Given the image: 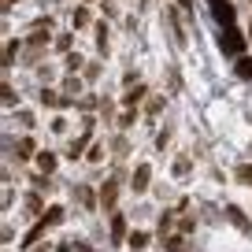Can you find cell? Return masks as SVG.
<instances>
[{
    "mask_svg": "<svg viewBox=\"0 0 252 252\" xmlns=\"http://www.w3.org/2000/svg\"><path fill=\"white\" fill-rule=\"evenodd\" d=\"M60 219H63V212H60V208H48V212L41 215V222H37V226L30 230V234H26V245H33V241H37V237L45 234L48 226H56V222H60Z\"/></svg>",
    "mask_w": 252,
    "mask_h": 252,
    "instance_id": "cell-1",
    "label": "cell"
},
{
    "mask_svg": "<svg viewBox=\"0 0 252 252\" xmlns=\"http://www.w3.org/2000/svg\"><path fill=\"white\" fill-rule=\"evenodd\" d=\"M222 48H226L230 56H241V48H245V37L234 30V26H226V33H222Z\"/></svg>",
    "mask_w": 252,
    "mask_h": 252,
    "instance_id": "cell-2",
    "label": "cell"
},
{
    "mask_svg": "<svg viewBox=\"0 0 252 252\" xmlns=\"http://www.w3.org/2000/svg\"><path fill=\"white\" fill-rule=\"evenodd\" d=\"M115 200H119V182L108 178V182L100 186V204H104V208H115Z\"/></svg>",
    "mask_w": 252,
    "mask_h": 252,
    "instance_id": "cell-3",
    "label": "cell"
},
{
    "mask_svg": "<svg viewBox=\"0 0 252 252\" xmlns=\"http://www.w3.org/2000/svg\"><path fill=\"white\" fill-rule=\"evenodd\" d=\"M149 182H152V167L141 163V167L134 171V193H145V189H149Z\"/></svg>",
    "mask_w": 252,
    "mask_h": 252,
    "instance_id": "cell-4",
    "label": "cell"
},
{
    "mask_svg": "<svg viewBox=\"0 0 252 252\" xmlns=\"http://www.w3.org/2000/svg\"><path fill=\"white\" fill-rule=\"evenodd\" d=\"M123 237H126V222H123V215H111V241H123Z\"/></svg>",
    "mask_w": 252,
    "mask_h": 252,
    "instance_id": "cell-5",
    "label": "cell"
},
{
    "mask_svg": "<svg viewBox=\"0 0 252 252\" xmlns=\"http://www.w3.org/2000/svg\"><path fill=\"white\" fill-rule=\"evenodd\" d=\"M41 104H45V108H63L67 100H63L60 93H48V89H45V93H41Z\"/></svg>",
    "mask_w": 252,
    "mask_h": 252,
    "instance_id": "cell-6",
    "label": "cell"
},
{
    "mask_svg": "<svg viewBox=\"0 0 252 252\" xmlns=\"http://www.w3.org/2000/svg\"><path fill=\"white\" fill-rule=\"evenodd\" d=\"M237 182H241V186H252V163L237 167Z\"/></svg>",
    "mask_w": 252,
    "mask_h": 252,
    "instance_id": "cell-7",
    "label": "cell"
},
{
    "mask_svg": "<svg viewBox=\"0 0 252 252\" xmlns=\"http://www.w3.org/2000/svg\"><path fill=\"white\" fill-rule=\"evenodd\" d=\"M141 96H145V86H137V89H130V93H126V96H123V100H126V104H130V108H134V104H137V100H141Z\"/></svg>",
    "mask_w": 252,
    "mask_h": 252,
    "instance_id": "cell-8",
    "label": "cell"
},
{
    "mask_svg": "<svg viewBox=\"0 0 252 252\" xmlns=\"http://www.w3.org/2000/svg\"><path fill=\"white\" fill-rule=\"evenodd\" d=\"M37 163H41V171H52V167H56V156H52V152H41Z\"/></svg>",
    "mask_w": 252,
    "mask_h": 252,
    "instance_id": "cell-9",
    "label": "cell"
},
{
    "mask_svg": "<svg viewBox=\"0 0 252 252\" xmlns=\"http://www.w3.org/2000/svg\"><path fill=\"white\" fill-rule=\"evenodd\" d=\"M237 74H241V78H252V60H237Z\"/></svg>",
    "mask_w": 252,
    "mask_h": 252,
    "instance_id": "cell-10",
    "label": "cell"
},
{
    "mask_svg": "<svg viewBox=\"0 0 252 252\" xmlns=\"http://www.w3.org/2000/svg\"><path fill=\"white\" fill-rule=\"evenodd\" d=\"M145 241H149V234H141V230L130 234V245H134V249H145Z\"/></svg>",
    "mask_w": 252,
    "mask_h": 252,
    "instance_id": "cell-11",
    "label": "cell"
},
{
    "mask_svg": "<svg viewBox=\"0 0 252 252\" xmlns=\"http://www.w3.org/2000/svg\"><path fill=\"white\" fill-rule=\"evenodd\" d=\"M11 60H15V41H8V48H4V67H11Z\"/></svg>",
    "mask_w": 252,
    "mask_h": 252,
    "instance_id": "cell-12",
    "label": "cell"
},
{
    "mask_svg": "<svg viewBox=\"0 0 252 252\" xmlns=\"http://www.w3.org/2000/svg\"><path fill=\"white\" fill-rule=\"evenodd\" d=\"M78 200H82V204H89V208H93V193H89L86 186H78Z\"/></svg>",
    "mask_w": 252,
    "mask_h": 252,
    "instance_id": "cell-13",
    "label": "cell"
},
{
    "mask_svg": "<svg viewBox=\"0 0 252 252\" xmlns=\"http://www.w3.org/2000/svg\"><path fill=\"white\" fill-rule=\"evenodd\" d=\"M30 152H33V145H30V141H19V159H26Z\"/></svg>",
    "mask_w": 252,
    "mask_h": 252,
    "instance_id": "cell-14",
    "label": "cell"
},
{
    "mask_svg": "<svg viewBox=\"0 0 252 252\" xmlns=\"http://www.w3.org/2000/svg\"><path fill=\"white\" fill-rule=\"evenodd\" d=\"M230 219H234V222H237V226H249V222H245V215H241V212H237V208H230Z\"/></svg>",
    "mask_w": 252,
    "mask_h": 252,
    "instance_id": "cell-15",
    "label": "cell"
},
{
    "mask_svg": "<svg viewBox=\"0 0 252 252\" xmlns=\"http://www.w3.org/2000/svg\"><path fill=\"white\" fill-rule=\"evenodd\" d=\"M167 230H171V215H163V219H159V234H163V241H167Z\"/></svg>",
    "mask_w": 252,
    "mask_h": 252,
    "instance_id": "cell-16",
    "label": "cell"
},
{
    "mask_svg": "<svg viewBox=\"0 0 252 252\" xmlns=\"http://www.w3.org/2000/svg\"><path fill=\"white\" fill-rule=\"evenodd\" d=\"M86 23H89V15H86L82 8H78V11H74V26H86Z\"/></svg>",
    "mask_w": 252,
    "mask_h": 252,
    "instance_id": "cell-17",
    "label": "cell"
},
{
    "mask_svg": "<svg viewBox=\"0 0 252 252\" xmlns=\"http://www.w3.org/2000/svg\"><path fill=\"white\" fill-rule=\"evenodd\" d=\"M4 4H8V8H11V4H15V0H4Z\"/></svg>",
    "mask_w": 252,
    "mask_h": 252,
    "instance_id": "cell-18",
    "label": "cell"
},
{
    "mask_svg": "<svg viewBox=\"0 0 252 252\" xmlns=\"http://www.w3.org/2000/svg\"><path fill=\"white\" fill-rule=\"evenodd\" d=\"M182 4H189V0H182Z\"/></svg>",
    "mask_w": 252,
    "mask_h": 252,
    "instance_id": "cell-19",
    "label": "cell"
},
{
    "mask_svg": "<svg viewBox=\"0 0 252 252\" xmlns=\"http://www.w3.org/2000/svg\"><path fill=\"white\" fill-rule=\"evenodd\" d=\"M249 37H252V30H249Z\"/></svg>",
    "mask_w": 252,
    "mask_h": 252,
    "instance_id": "cell-20",
    "label": "cell"
}]
</instances>
